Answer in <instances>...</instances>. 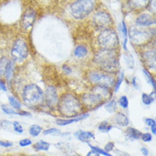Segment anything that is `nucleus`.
Listing matches in <instances>:
<instances>
[{"mask_svg":"<svg viewBox=\"0 0 156 156\" xmlns=\"http://www.w3.org/2000/svg\"><path fill=\"white\" fill-rule=\"evenodd\" d=\"M94 61L103 71L110 74L117 72L119 68V60L115 51L101 49L96 54Z\"/></svg>","mask_w":156,"mask_h":156,"instance_id":"nucleus-1","label":"nucleus"},{"mask_svg":"<svg viewBox=\"0 0 156 156\" xmlns=\"http://www.w3.org/2000/svg\"><path fill=\"white\" fill-rule=\"evenodd\" d=\"M58 109L64 116L68 118H75L80 115V112L82 111V104L74 95L67 93L63 94L59 100Z\"/></svg>","mask_w":156,"mask_h":156,"instance_id":"nucleus-2","label":"nucleus"},{"mask_svg":"<svg viewBox=\"0 0 156 156\" xmlns=\"http://www.w3.org/2000/svg\"><path fill=\"white\" fill-rule=\"evenodd\" d=\"M22 101L27 107L35 108L44 103V94L43 90L35 84L26 85L22 91Z\"/></svg>","mask_w":156,"mask_h":156,"instance_id":"nucleus-3","label":"nucleus"},{"mask_svg":"<svg viewBox=\"0 0 156 156\" xmlns=\"http://www.w3.org/2000/svg\"><path fill=\"white\" fill-rule=\"evenodd\" d=\"M108 96H110L109 89L96 85L93 88L92 93L84 94L81 97V100L83 104L87 108L93 109V107L96 106L95 109H97L101 104H103V100L107 99Z\"/></svg>","mask_w":156,"mask_h":156,"instance_id":"nucleus-4","label":"nucleus"},{"mask_svg":"<svg viewBox=\"0 0 156 156\" xmlns=\"http://www.w3.org/2000/svg\"><path fill=\"white\" fill-rule=\"evenodd\" d=\"M95 2L90 0L75 1L69 6V11L72 16L78 20L84 19L88 16L95 8Z\"/></svg>","mask_w":156,"mask_h":156,"instance_id":"nucleus-5","label":"nucleus"},{"mask_svg":"<svg viewBox=\"0 0 156 156\" xmlns=\"http://www.w3.org/2000/svg\"><path fill=\"white\" fill-rule=\"evenodd\" d=\"M98 43L102 50L114 51L119 46V40L118 35L114 29L106 28L102 30L98 36Z\"/></svg>","mask_w":156,"mask_h":156,"instance_id":"nucleus-6","label":"nucleus"},{"mask_svg":"<svg viewBox=\"0 0 156 156\" xmlns=\"http://www.w3.org/2000/svg\"><path fill=\"white\" fill-rule=\"evenodd\" d=\"M155 34L154 29H146L140 27H131L129 30V37L134 44L140 45L147 43Z\"/></svg>","mask_w":156,"mask_h":156,"instance_id":"nucleus-7","label":"nucleus"},{"mask_svg":"<svg viewBox=\"0 0 156 156\" xmlns=\"http://www.w3.org/2000/svg\"><path fill=\"white\" fill-rule=\"evenodd\" d=\"M88 80L97 86H102L105 88L110 89L114 86L115 80L114 76L110 73L98 71H90L87 74Z\"/></svg>","mask_w":156,"mask_h":156,"instance_id":"nucleus-8","label":"nucleus"},{"mask_svg":"<svg viewBox=\"0 0 156 156\" xmlns=\"http://www.w3.org/2000/svg\"><path fill=\"white\" fill-rule=\"evenodd\" d=\"M28 52V47L25 40H23L22 38H17L10 51L12 61L15 63H21L27 58Z\"/></svg>","mask_w":156,"mask_h":156,"instance_id":"nucleus-9","label":"nucleus"},{"mask_svg":"<svg viewBox=\"0 0 156 156\" xmlns=\"http://www.w3.org/2000/svg\"><path fill=\"white\" fill-rule=\"evenodd\" d=\"M44 94V101L50 108H54L56 106H58L59 97L55 87H54L53 85H49Z\"/></svg>","mask_w":156,"mask_h":156,"instance_id":"nucleus-10","label":"nucleus"},{"mask_svg":"<svg viewBox=\"0 0 156 156\" xmlns=\"http://www.w3.org/2000/svg\"><path fill=\"white\" fill-rule=\"evenodd\" d=\"M93 21L99 27H105L112 24V18L106 11H98L93 16Z\"/></svg>","mask_w":156,"mask_h":156,"instance_id":"nucleus-11","label":"nucleus"},{"mask_svg":"<svg viewBox=\"0 0 156 156\" xmlns=\"http://www.w3.org/2000/svg\"><path fill=\"white\" fill-rule=\"evenodd\" d=\"M36 18V12L33 9H27L24 13L22 20H21V26L24 29H27L34 24Z\"/></svg>","mask_w":156,"mask_h":156,"instance_id":"nucleus-12","label":"nucleus"},{"mask_svg":"<svg viewBox=\"0 0 156 156\" xmlns=\"http://www.w3.org/2000/svg\"><path fill=\"white\" fill-rule=\"evenodd\" d=\"M136 24L140 27H146L155 24V19L148 13H144L136 19Z\"/></svg>","mask_w":156,"mask_h":156,"instance_id":"nucleus-13","label":"nucleus"},{"mask_svg":"<svg viewBox=\"0 0 156 156\" xmlns=\"http://www.w3.org/2000/svg\"><path fill=\"white\" fill-rule=\"evenodd\" d=\"M89 114H80L79 116H77L75 118L73 119H58L55 120V123L58 125V126H68V125H70L72 123L78 122V121H80V120H83L84 119L88 118Z\"/></svg>","mask_w":156,"mask_h":156,"instance_id":"nucleus-14","label":"nucleus"},{"mask_svg":"<svg viewBox=\"0 0 156 156\" xmlns=\"http://www.w3.org/2000/svg\"><path fill=\"white\" fill-rule=\"evenodd\" d=\"M15 70H16V63L12 60H9L8 65L6 67V69H5V73H4V77H5V80L7 81L9 85H10L12 83L14 75H15Z\"/></svg>","mask_w":156,"mask_h":156,"instance_id":"nucleus-15","label":"nucleus"},{"mask_svg":"<svg viewBox=\"0 0 156 156\" xmlns=\"http://www.w3.org/2000/svg\"><path fill=\"white\" fill-rule=\"evenodd\" d=\"M144 60L150 68H155V51H148L144 54Z\"/></svg>","mask_w":156,"mask_h":156,"instance_id":"nucleus-16","label":"nucleus"},{"mask_svg":"<svg viewBox=\"0 0 156 156\" xmlns=\"http://www.w3.org/2000/svg\"><path fill=\"white\" fill-rule=\"evenodd\" d=\"M74 136L81 142H87L90 139H95V135L91 131H84L82 130L76 131L74 133Z\"/></svg>","mask_w":156,"mask_h":156,"instance_id":"nucleus-17","label":"nucleus"},{"mask_svg":"<svg viewBox=\"0 0 156 156\" xmlns=\"http://www.w3.org/2000/svg\"><path fill=\"white\" fill-rule=\"evenodd\" d=\"M141 135H142V132L133 127H128L126 131V137L131 141L140 139Z\"/></svg>","mask_w":156,"mask_h":156,"instance_id":"nucleus-18","label":"nucleus"},{"mask_svg":"<svg viewBox=\"0 0 156 156\" xmlns=\"http://www.w3.org/2000/svg\"><path fill=\"white\" fill-rule=\"evenodd\" d=\"M114 121L120 126H127L129 125V119L122 113H117L114 115Z\"/></svg>","mask_w":156,"mask_h":156,"instance_id":"nucleus-19","label":"nucleus"},{"mask_svg":"<svg viewBox=\"0 0 156 156\" xmlns=\"http://www.w3.org/2000/svg\"><path fill=\"white\" fill-rule=\"evenodd\" d=\"M50 146H51V144L49 143L44 142L43 140H40V141H38V143L34 144V148L37 151H48L49 148H50Z\"/></svg>","mask_w":156,"mask_h":156,"instance_id":"nucleus-20","label":"nucleus"},{"mask_svg":"<svg viewBox=\"0 0 156 156\" xmlns=\"http://www.w3.org/2000/svg\"><path fill=\"white\" fill-rule=\"evenodd\" d=\"M87 53H88V51H87V48L84 45H78V46L75 48V50H74V52H73V54L74 55L78 57V58H82V57H84L85 55H87Z\"/></svg>","mask_w":156,"mask_h":156,"instance_id":"nucleus-21","label":"nucleus"},{"mask_svg":"<svg viewBox=\"0 0 156 156\" xmlns=\"http://www.w3.org/2000/svg\"><path fill=\"white\" fill-rule=\"evenodd\" d=\"M119 28L121 29V32H122L123 37H124V43H123V47L125 49V51H127V47H126V44H127V38H128V29H127L126 24L125 21H122L121 22V27H119Z\"/></svg>","mask_w":156,"mask_h":156,"instance_id":"nucleus-22","label":"nucleus"},{"mask_svg":"<svg viewBox=\"0 0 156 156\" xmlns=\"http://www.w3.org/2000/svg\"><path fill=\"white\" fill-rule=\"evenodd\" d=\"M9 60L5 57V56H3L0 58V78L4 76V73H5V69H6V67L8 65Z\"/></svg>","mask_w":156,"mask_h":156,"instance_id":"nucleus-23","label":"nucleus"},{"mask_svg":"<svg viewBox=\"0 0 156 156\" xmlns=\"http://www.w3.org/2000/svg\"><path fill=\"white\" fill-rule=\"evenodd\" d=\"M105 108L108 113H114L117 109V102L114 99L110 100L108 103L105 104Z\"/></svg>","mask_w":156,"mask_h":156,"instance_id":"nucleus-24","label":"nucleus"},{"mask_svg":"<svg viewBox=\"0 0 156 156\" xmlns=\"http://www.w3.org/2000/svg\"><path fill=\"white\" fill-rule=\"evenodd\" d=\"M9 102L10 106L13 107L14 108H16V110H21V103L14 96H9Z\"/></svg>","mask_w":156,"mask_h":156,"instance_id":"nucleus-25","label":"nucleus"},{"mask_svg":"<svg viewBox=\"0 0 156 156\" xmlns=\"http://www.w3.org/2000/svg\"><path fill=\"white\" fill-rule=\"evenodd\" d=\"M42 131V127L38 125H33L29 128V134L33 136H38Z\"/></svg>","mask_w":156,"mask_h":156,"instance_id":"nucleus-26","label":"nucleus"},{"mask_svg":"<svg viewBox=\"0 0 156 156\" xmlns=\"http://www.w3.org/2000/svg\"><path fill=\"white\" fill-rule=\"evenodd\" d=\"M143 72H144V74L145 78H146V80L148 81L149 84H151L153 86L154 90H155V80L153 78V76L151 75V73L148 72L147 69H143Z\"/></svg>","mask_w":156,"mask_h":156,"instance_id":"nucleus-27","label":"nucleus"},{"mask_svg":"<svg viewBox=\"0 0 156 156\" xmlns=\"http://www.w3.org/2000/svg\"><path fill=\"white\" fill-rule=\"evenodd\" d=\"M142 101L145 105H150L154 101V97H153L152 95H148V94L144 93L142 95Z\"/></svg>","mask_w":156,"mask_h":156,"instance_id":"nucleus-28","label":"nucleus"},{"mask_svg":"<svg viewBox=\"0 0 156 156\" xmlns=\"http://www.w3.org/2000/svg\"><path fill=\"white\" fill-rule=\"evenodd\" d=\"M113 128V126H110L108 124L107 121H103V122H101L99 126H98V130L101 132H103V133H106V132H108L110 131V130Z\"/></svg>","mask_w":156,"mask_h":156,"instance_id":"nucleus-29","label":"nucleus"},{"mask_svg":"<svg viewBox=\"0 0 156 156\" xmlns=\"http://www.w3.org/2000/svg\"><path fill=\"white\" fill-rule=\"evenodd\" d=\"M124 77H125V74H124V71H121L118 77V80L115 82V84H114V92H117L119 90V89L120 87V85L122 84V81L124 80Z\"/></svg>","mask_w":156,"mask_h":156,"instance_id":"nucleus-30","label":"nucleus"},{"mask_svg":"<svg viewBox=\"0 0 156 156\" xmlns=\"http://www.w3.org/2000/svg\"><path fill=\"white\" fill-rule=\"evenodd\" d=\"M1 109H2V111L4 112V114H15V115L18 114V115H21V113H20V112H16V111H14L13 109H11L9 107H8L7 105H4V104L1 105Z\"/></svg>","mask_w":156,"mask_h":156,"instance_id":"nucleus-31","label":"nucleus"},{"mask_svg":"<svg viewBox=\"0 0 156 156\" xmlns=\"http://www.w3.org/2000/svg\"><path fill=\"white\" fill-rule=\"evenodd\" d=\"M125 60L126 62L127 67L130 69H133L134 68V60H133V57L131 54H128V55H126L125 56Z\"/></svg>","mask_w":156,"mask_h":156,"instance_id":"nucleus-32","label":"nucleus"},{"mask_svg":"<svg viewBox=\"0 0 156 156\" xmlns=\"http://www.w3.org/2000/svg\"><path fill=\"white\" fill-rule=\"evenodd\" d=\"M89 146H90V148H91V150H94L95 152H97V154H102V155H104V156H113L112 154H110L109 153L106 152L105 150H103V149H101V148H98V147L91 146L90 144H89Z\"/></svg>","mask_w":156,"mask_h":156,"instance_id":"nucleus-33","label":"nucleus"},{"mask_svg":"<svg viewBox=\"0 0 156 156\" xmlns=\"http://www.w3.org/2000/svg\"><path fill=\"white\" fill-rule=\"evenodd\" d=\"M119 106L122 107L123 108H128V104H129V101H128V98L126 96H122L119 99Z\"/></svg>","mask_w":156,"mask_h":156,"instance_id":"nucleus-34","label":"nucleus"},{"mask_svg":"<svg viewBox=\"0 0 156 156\" xmlns=\"http://www.w3.org/2000/svg\"><path fill=\"white\" fill-rule=\"evenodd\" d=\"M13 129H14V131L17 132V133H22L23 132V127L21 126V124L19 122H17V121H15V122H13Z\"/></svg>","mask_w":156,"mask_h":156,"instance_id":"nucleus-35","label":"nucleus"},{"mask_svg":"<svg viewBox=\"0 0 156 156\" xmlns=\"http://www.w3.org/2000/svg\"><path fill=\"white\" fill-rule=\"evenodd\" d=\"M44 135H51V134H61V131L56 128H51L44 131Z\"/></svg>","mask_w":156,"mask_h":156,"instance_id":"nucleus-36","label":"nucleus"},{"mask_svg":"<svg viewBox=\"0 0 156 156\" xmlns=\"http://www.w3.org/2000/svg\"><path fill=\"white\" fill-rule=\"evenodd\" d=\"M141 139L143 140L145 143H148V142H151L152 141V135L148 132L146 133H142L141 135Z\"/></svg>","mask_w":156,"mask_h":156,"instance_id":"nucleus-37","label":"nucleus"},{"mask_svg":"<svg viewBox=\"0 0 156 156\" xmlns=\"http://www.w3.org/2000/svg\"><path fill=\"white\" fill-rule=\"evenodd\" d=\"M32 144V141L28 138H24V139H21L20 142H19V145L21 147H27Z\"/></svg>","mask_w":156,"mask_h":156,"instance_id":"nucleus-38","label":"nucleus"},{"mask_svg":"<svg viewBox=\"0 0 156 156\" xmlns=\"http://www.w3.org/2000/svg\"><path fill=\"white\" fill-rule=\"evenodd\" d=\"M0 146L3 148H11L13 146V143L9 142V141L2 140V141H0Z\"/></svg>","mask_w":156,"mask_h":156,"instance_id":"nucleus-39","label":"nucleus"},{"mask_svg":"<svg viewBox=\"0 0 156 156\" xmlns=\"http://www.w3.org/2000/svg\"><path fill=\"white\" fill-rule=\"evenodd\" d=\"M144 122L146 123V125H147V126H150V127L156 126L155 120H154V119H153L145 118L144 119Z\"/></svg>","mask_w":156,"mask_h":156,"instance_id":"nucleus-40","label":"nucleus"},{"mask_svg":"<svg viewBox=\"0 0 156 156\" xmlns=\"http://www.w3.org/2000/svg\"><path fill=\"white\" fill-rule=\"evenodd\" d=\"M114 148V143H112V142H110V143H108V144H106L105 147H104V149H105L106 152H111L113 149Z\"/></svg>","mask_w":156,"mask_h":156,"instance_id":"nucleus-41","label":"nucleus"},{"mask_svg":"<svg viewBox=\"0 0 156 156\" xmlns=\"http://www.w3.org/2000/svg\"><path fill=\"white\" fill-rule=\"evenodd\" d=\"M62 69H63V71L66 73H72V68H70L68 65H67V64H65V65L62 66Z\"/></svg>","mask_w":156,"mask_h":156,"instance_id":"nucleus-42","label":"nucleus"},{"mask_svg":"<svg viewBox=\"0 0 156 156\" xmlns=\"http://www.w3.org/2000/svg\"><path fill=\"white\" fill-rule=\"evenodd\" d=\"M0 90H4V91H7V87L6 84H4L2 80H0Z\"/></svg>","mask_w":156,"mask_h":156,"instance_id":"nucleus-43","label":"nucleus"},{"mask_svg":"<svg viewBox=\"0 0 156 156\" xmlns=\"http://www.w3.org/2000/svg\"><path fill=\"white\" fill-rule=\"evenodd\" d=\"M86 156H100V154H97V152H95L94 150H90V152L87 153Z\"/></svg>","mask_w":156,"mask_h":156,"instance_id":"nucleus-44","label":"nucleus"},{"mask_svg":"<svg viewBox=\"0 0 156 156\" xmlns=\"http://www.w3.org/2000/svg\"><path fill=\"white\" fill-rule=\"evenodd\" d=\"M141 152L143 153V154H144V156H148V148H145V147H143V148H141Z\"/></svg>","mask_w":156,"mask_h":156,"instance_id":"nucleus-45","label":"nucleus"},{"mask_svg":"<svg viewBox=\"0 0 156 156\" xmlns=\"http://www.w3.org/2000/svg\"><path fill=\"white\" fill-rule=\"evenodd\" d=\"M132 85H133L135 88H138L137 83H136V77H133V79H132Z\"/></svg>","mask_w":156,"mask_h":156,"instance_id":"nucleus-46","label":"nucleus"},{"mask_svg":"<svg viewBox=\"0 0 156 156\" xmlns=\"http://www.w3.org/2000/svg\"><path fill=\"white\" fill-rule=\"evenodd\" d=\"M151 131H152V133L154 134V135H155L156 134V126L151 127Z\"/></svg>","mask_w":156,"mask_h":156,"instance_id":"nucleus-47","label":"nucleus"},{"mask_svg":"<svg viewBox=\"0 0 156 156\" xmlns=\"http://www.w3.org/2000/svg\"><path fill=\"white\" fill-rule=\"evenodd\" d=\"M69 156H78V155H69Z\"/></svg>","mask_w":156,"mask_h":156,"instance_id":"nucleus-48","label":"nucleus"},{"mask_svg":"<svg viewBox=\"0 0 156 156\" xmlns=\"http://www.w3.org/2000/svg\"><path fill=\"white\" fill-rule=\"evenodd\" d=\"M34 156H40V155H34Z\"/></svg>","mask_w":156,"mask_h":156,"instance_id":"nucleus-49","label":"nucleus"}]
</instances>
